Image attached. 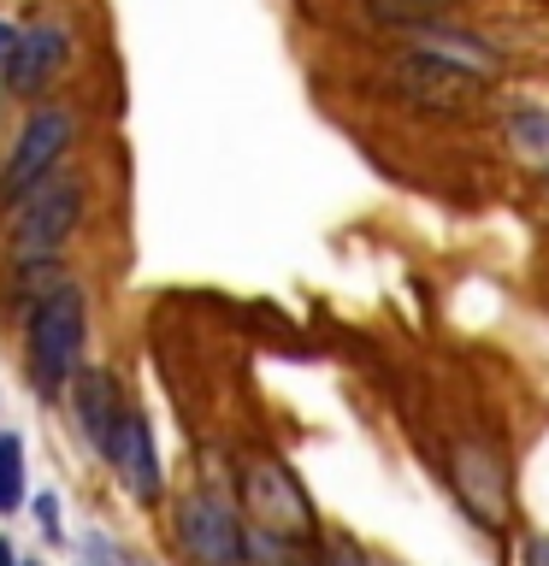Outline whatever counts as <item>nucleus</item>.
I'll return each instance as SVG.
<instances>
[{"label": "nucleus", "mask_w": 549, "mask_h": 566, "mask_svg": "<svg viewBox=\"0 0 549 566\" xmlns=\"http://www.w3.org/2000/svg\"><path fill=\"white\" fill-rule=\"evenodd\" d=\"M384 83L396 88L402 101L425 106V113H473V106L485 101V88H490L478 71L455 65V60H437V53H425V48L390 53V60H384Z\"/></svg>", "instance_id": "20e7f679"}, {"label": "nucleus", "mask_w": 549, "mask_h": 566, "mask_svg": "<svg viewBox=\"0 0 549 566\" xmlns=\"http://www.w3.org/2000/svg\"><path fill=\"white\" fill-rule=\"evenodd\" d=\"M71 413L83 424V442L95 449L101 460H113V442H118V424H124V396H118V378L101 366H89L71 378Z\"/></svg>", "instance_id": "1a4fd4ad"}, {"label": "nucleus", "mask_w": 549, "mask_h": 566, "mask_svg": "<svg viewBox=\"0 0 549 566\" xmlns=\"http://www.w3.org/2000/svg\"><path fill=\"white\" fill-rule=\"evenodd\" d=\"M89 212V184L77 171H53L42 189H30L24 201H12V224H7V265L24 260H60L71 237H77Z\"/></svg>", "instance_id": "f03ea898"}, {"label": "nucleus", "mask_w": 549, "mask_h": 566, "mask_svg": "<svg viewBox=\"0 0 549 566\" xmlns=\"http://www.w3.org/2000/svg\"><path fill=\"white\" fill-rule=\"evenodd\" d=\"M24 502V437L0 431V513Z\"/></svg>", "instance_id": "f8f14e48"}, {"label": "nucleus", "mask_w": 549, "mask_h": 566, "mask_svg": "<svg viewBox=\"0 0 549 566\" xmlns=\"http://www.w3.org/2000/svg\"><path fill=\"white\" fill-rule=\"evenodd\" d=\"M520 560L526 566H549V537H543V531H531V537L520 543Z\"/></svg>", "instance_id": "4468645a"}, {"label": "nucleus", "mask_w": 549, "mask_h": 566, "mask_svg": "<svg viewBox=\"0 0 549 566\" xmlns=\"http://www.w3.org/2000/svg\"><path fill=\"white\" fill-rule=\"evenodd\" d=\"M177 543L195 566H248V520L219 490H189L177 502Z\"/></svg>", "instance_id": "423d86ee"}, {"label": "nucleus", "mask_w": 549, "mask_h": 566, "mask_svg": "<svg viewBox=\"0 0 549 566\" xmlns=\"http://www.w3.org/2000/svg\"><path fill=\"white\" fill-rule=\"evenodd\" d=\"M18 42V24H12V18H0V53H7Z\"/></svg>", "instance_id": "dca6fc26"}, {"label": "nucleus", "mask_w": 549, "mask_h": 566, "mask_svg": "<svg viewBox=\"0 0 549 566\" xmlns=\"http://www.w3.org/2000/svg\"><path fill=\"white\" fill-rule=\"evenodd\" d=\"M503 148L520 159L526 171L549 177V106H514L503 118Z\"/></svg>", "instance_id": "9b49d317"}, {"label": "nucleus", "mask_w": 549, "mask_h": 566, "mask_svg": "<svg viewBox=\"0 0 549 566\" xmlns=\"http://www.w3.org/2000/svg\"><path fill=\"white\" fill-rule=\"evenodd\" d=\"M0 566H18V555H12V543L0 537Z\"/></svg>", "instance_id": "f3484780"}, {"label": "nucleus", "mask_w": 549, "mask_h": 566, "mask_svg": "<svg viewBox=\"0 0 549 566\" xmlns=\"http://www.w3.org/2000/svg\"><path fill=\"white\" fill-rule=\"evenodd\" d=\"M449 478L460 490V502H467V513L478 525H508L514 513V478H508V454L496 449L490 437H467L449 460Z\"/></svg>", "instance_id": "0eeeda50"}, {"label": "nucleus", "mask_w": 549, "mask_h": 566, "mask_svg": "<svg viewBox=\"0 0 549 566\" xmlns=\"http://www.w3.org/2000/svg\"><path fill=\"white\" fill-rule=\"evenodd\" d=\"M242 520H255V531H272V537H313V502L308 490L290 478V467H278V460H260V467L242 472Z\"/></svg>", "instance_id": "6e6552de"}, {"label": "nucleus", "mask_w": 549, "mask_h": 566, "mask_svg": "<svg viewBox=\"0 0 549 566\" xmlns=\"http://www.w3.org/2000/svg\"><path fill=\"white\" fill-rule=\"evenodd\" d=\"M30 513H35V525L48 531V543H60V495H53V490H42V495L30 502Z\"/></svg>", "instance_id": "ddd939ff"}, {"label": "nucleus", "mask_w": 549, "mask_h": 566, "mask_svg": "<svg viewBox=\"0 0 549 566\" xmlns=\"http://www.w3.org/2000/svg\"><path fill=\"white\" fill-rule=\"evenodd\" d=\"M407 7H419V12H449V7H460V0H407Z\"/></svg>", "instance_id": "2eb2a0df"}, {"label": "nucleus", "mask_w": 549, "mask_h": 566, "mask_svg": "<svg viewBox=\"0 0 549 566\" xmlns=\"http://www.w3.org/2000/svg\"><path fill=\"white\" fill-rule=\"evenodd\" d=\"M77 130H83V118L71 101H30L24 124H18L12 142H7V159H0V201L12 207V201H24L30 189H42L48 177L65 166Z\"/></svg>", "instance_id": "7ed1b4c3"}, {"label": "nucleus", "mask_w": 549, "mask_h": 566, "mask_svg": "<svg viewBox=\"0 0 549 566\" xmlns=\"http://www.w3.org/2000/svg\"><path fill=\"white\" fill-rule=\"evenodd\" d=\"M83 343H89V295L77 277H60L30 307V331H24V360H30L35 396H48V401L65 396L71 378L83 371Z\"/></svg>", "instance_id": "f257e3e1"}, {"label": "nucleus", "mask_w": 549, "mask_h": 566, "mask_svg": "<svg viewBox=\"0 0 549 566\" xmlns=\"http://www.w3.org/2000/svg\"><path fill=\"white\" fill-rule=\"evenodd\" d=\"M124 490L136 495V502H159V490H166V478H159V449H154V424L142 407H124V424H118V442H113V460H106Z\"/></svg>", "instance_id": "9d476101"}, {"label": "nucleus", "mask_w": 549, "mask_h": 566, "mask_svg": "<svg viewBox=\"0 0 549 566\" xmlns=\"http://www.w3.org/2000/svg\"><path fill=\"white\" fill-rule=\"evenodd\" d=\"M71 53H77V35H71L65 18L18 24V42L0 53V83H7L12 101H48V88L65 77Z\"/></svg>", "instance_id": "39448f33"}]
</instances>
